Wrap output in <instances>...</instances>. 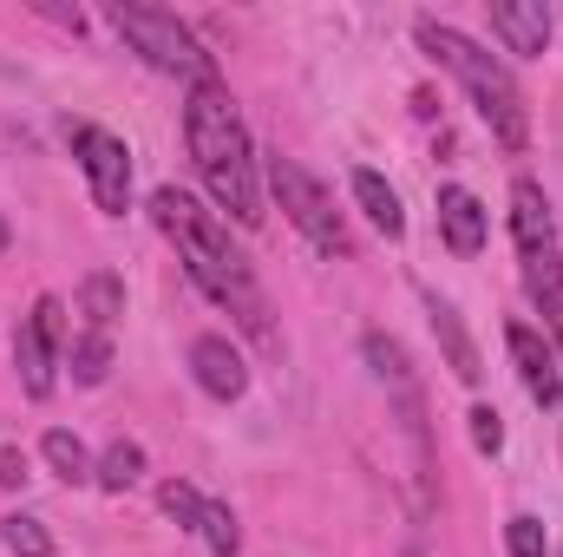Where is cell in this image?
<instances>
[{"instance_id":"6da1fadb","label":"cell","mask_w":563,"mask_h":557,"mask_svg":"<svg viewBox=\"0 0 563 557\" xmlns=\"http://www.w3.org/2000/svg\"><path fill=\"white\" fill-rule=\"evenodd\" d=\"M413 33H420V46L445 66V73H459V86L472 92V106H478V119L492 125V139L505 144V151H525V144H531V112H525L518 79H511L478 40H465L459 26H445V20H432V13H426Z\"/></svg>"},{"instance_id":"7a4b0ae2","label":"cell","mask_w":563,"mask_h":557,"mask_svg":"<svg viewBox=\"0 0 563 557\" xmlns=\"http://www.w3.org/2000/svg\"><path fill=\"white\" fill-rule=\"evenodd\" d=\"M112 26H119V40L144 53L157 73H190L197 86L203 79H217V59L197 46V33L177 20V13H164V7H139V0H119L112 7Z\"/></svg>"},{"instance_id":"3957f363","label":"cell","mask_w":563,"mask_h":557,"mask_svg":"<svg viewBox=\"0 0 563 557\" xmlns=\"http://www.w3.org/2000/svg\"><path fill=\"white\" fill-rule=\"evenodd\" d=\"M269 190H276V204L288 210V223L321 250V256H354V230H347V217L334 210V197L295 164V157H269Z\"/></svg>"},{"instance_id":"277c9868","label":"cell","mask_w":563,"mask_h":557,"mask_svg":"<svg viewBox=\"0 0 563 557\" xmlns=\"http://www.w3.org/2000/svg\"><path fill=\"white\" fill-rule=\"evenodd\" d=\"M184 139H190V157H197V171H203V177H210V171H223V164H236V157H250V132H243L236 99H230V86H223V79L190 86Z\"/></svg>"},{"instance_id":"5b68a950","label":"cell","mask_w":563,"mask_h":557,"mask_svg":"<svg viewBox=\"0 0 563 557\" xmlns=\"http://www.w3.org/2000/svg\"><path fill=\"white\" fill-rule=\"evenodd\" d=\"M184 263H190V276L203 282L263 348H282L276 328H269V302H263V288H256V276H250V263L236 256V250H184Z\"/></svg>"},{"instance_id":"8992f818","label":"cell","mask_w":563,"mask_h":557,"mask_svg":"<svg viewBox=\"0 0 563 557\" xmlns=\"http://www.w3.org/2000/svg\"><path fill=\"white\" fill-rule=\"evenodd\" d=\"M59 315H66V308H59L53 295H40L33 315H26L20 335H13V368H20V387H26L33 401L53 394V368H59V341H66V321H59Z\"/></svg>"},{"instance_id":"52a82bcc","label":"cell","mask_w":563,"mask_h":557,"mask_svg":"<svg viewBox=\"0 0 563 557\" xmlns=\"http://www.w3.org/2000/svg\"><path fill=\"white\" fill-rule=\"evenodd\" d=\"M73 151L92 177V204L106 217H125L132 210V151H125V139H112L99 125H73Z\"/></svg>"},{"instance_id":"ba28073f","label":"cell","mask_w":563,"mask_h":557,"mask_svg":"<svg viewBox=\"0 0 563 557\" xmlns=\"http://www.w3.org/2000/svg\"><path fill=\"white\" fill-rule=\"evenodd\" d=\"M505 348H511V361H518L525 394H531L538 407H558L563 374H558V354L544 348V335H538V328H525V321H511V328H505Z\"/></svg>"},{"instance_id":"9c48e42d","label":"cell","mask_w":563,"mask_h":557,"mask_svg":"<svg viewBox=\"0 0 563 557\" xmlns=\"http://www.w3.org/2000/svg\"><path fill=\"white\" fill-rule=\"evenodd\" d=\"M190 368H197V387H203L210 401H236V394L250 387V368H243V354L230 348V335H197Z\"/></svg>"},{"instance_id":"30bf717a","label":"cell","mask_w":563,"mask_h":557,"mask_svg":"<svg viewBox=\"0 0 563 557\" xmlns=\"http://www.w3.org/2000/svg\"><path fill=\"white\" fill-rule=\"evenodd\" d=\"M492 33L505 40V53L538 59V53L551 46V7H544V0H498V7H492Z\"/></svg>"},{"instance_id":"8fae6325","label":"cell","mask_w":563,"mask_h":557,"mask_svg":"<svg viewBox=\"0 0 563 557\" xmlns=\"http://www.w3.org/2000/svg\"><path fill=\"white\" fill-rule=\"evenodd\" d=\"M439 237H445L452 256H478L485 250V204L465 184H445L439 190Z\"/></svg>"},{"instance_id":"7c38bea8","label":"cell","mask_w":563,"mask_h":557,"mask_svg":"<svg viewBox=\"0 0 563 557\" xmlns=\"http://www.w3.org/2000/svg\"><path fill=\"white\" fill-rule=\"evenodd\" d=\"M511 237H518V256H544L558 250V223H551V204L531 177L511 184Z\"/></svg>"},{"instance_id":"4fadbf2b","label":"cell","mask_w":563,"mask_h":557,"mask_svg":"<svg viewBox=\"0 0 563 557\" xmlns=\"http://www.w3.org/2000/svg\"><path fill=\"white\" fill-rule=\"evenodd\" d=\"M426 315H432V335H439V348H445V361H452V374L465 381V387H478V348H472V335H465V321H459V308L452 302H439V295H426Z\"/></svg>"},{"instance_id":"5bb4252c","label":"cell","mask_w":563,"mask_h":557,"mask_svg":"<svg viewBox=\"0 0 563 557\" xmlns=\"http://www.w3.org/2000/svg\"><path fill=\"white\" fill-rule=\"evenodd\" d=\"M354 197H361V210H367V223L394 243V237H407V210H400V197L387 190V177L380 171H354Z\"/></svg>"},{"instance_id":"9a60e30c","label":"cell","mask_w":563,"mask_h":557,"mask_svg":"<svg viewBox=\"0 0 563 557\" xmlns=\"http://www.w3.org/2000/svg\"><path fill=\"white\" fill-rule=\"evenodd\" d=\"M79 315H86L92 335H106V328L125 315V282L112 276V270H92V276L79 282Z\"/></svg>"},{"instance_id":"2e32d148","label":"cell","mask_w":563,"mask_h":557,"mask_svg":"<svg viewBox=\"0 0 563 557\" xmlns=\"http://www.w3.org/2000/svg\"><path fill=\"white\" fill-rule=\"evenodd\" d=\"M46 466H53L66 485H86V479L99 472V466H92V452L79 446V433H66V426H53V433H46Z\"/></svg>"},{"instance_id":"e0dca14e","label":"cell","mask_w":563,"mask_h":557,"mask_svg":"<svg viewBox=\"0 0 563 557\" xmlns=\"http://www.w3.org/2000/svg\"><path fill=\"white\" fill-rule=\"evenodd\" d=\"M92 479H99L106 492H132V485H139V479H144V446H132V439H112Z\"/></svg>"},{"instance_id":"ac0fdd59","label":"cell","mask_w":563,"mask_h":557,"mask_svg":"<svg viewBox=\"0 0 563 557\" xmlns=\"http://www.w3.org/2000/svg\"><path fill=\"white\" fill-rule=\"evenodd\" d=\"M106 374H112V341L86 328V335L73 341V381H79V387H99Z\"/></svg>"},{"instance_id":"d6986e66","label":"cell","mask_w":563,"mask_h":557,"mask_svg":"<svg viewBox=\"0 0 563 557\" xmlns=\"http://www.w3.org/2000/svg\"><path fill=\"white\" fill-rule=\"evenodd\" d=\"M361 354H367V368H374L380 381H394L400 394H413V374H407V348H400V341H387V335H367V341H361Z\"/></svg>"},{"instance_id":"ffe728a7","label":"cell","mask_w":563,"mask_h":557,"mask_svg":"<svg viewBox=\"0 0 563 557\" xmlns=\"http://www.w3.org/2000/svg\"><path fill=\"white\" fill-rule=\"evenodd\" d=\"M197 532H203V545H210L217 557H236V545H243V525H236V512H230V505H203Z\"/></svg>"},{"instance_id":"44dd1931","label":"cell","mask_w":563,"mask_h":557,"mask_svg":"<svg viewBox=\"0 0 563 557\" xmlns=\"http://www.w3.org/2000/svg\"><path fill=\"white\" fill-rule=\"evenodd\" d=\"M0 538H7V551H20V557H53V532L40 518H26V512H13L0 525Z\"/></svg>"},{"instance_id":"7402d4cb","label":"cell","mask_w":563,"mask_h":557,"mask_svg":"<svg viewBox=\"0 0 563 557\" xmlns=\"http://www.w3.org/2000/svg\"><path fill=\"white\" fill-rule=\"evenodd\" d=\"M157 505H164L177 525H197V518H203V499H197L184 479H164V485H157Z\"/></svg>"},{"instance_id":"603a6c76","label":"cell","mask_w":563,"mask_h":557,"mask_svg":"<svg viewBox=\"0 0 563 557\" xmlns=\"http://www.w3.org/2000/svg\"><path fill=\"white\" fill-rule=\"evenodd\" d=\"M505 545H511V557H544V525H538L531 512H518V518L505 525Z\"/></svg>"},{"instance_id":"cb8c5ba5","label":"cell","mask_w":563,"mask_h":557,"mask_svg":"<svg viewBox=\"0 0 563 557\" xmlns=\"http://www.w3.org/2000/svg\"><path fill=\"white\" fill-rule=\"evenodd\" d=\"M472 446H478V452H498V446H505L498 407H472Z\"/></svg>"},{"instance_id":"d4e9b609","label":"cell","mask_w":563,"mask_h":557,"mask_svg":"<svg viewBox=\"0 0 563 557\" xmlns=\"http://www.w3.org/2000/svg\"><path fill=\"white\" fill-rule=\"evenodd\" d=\"M0 485H7V492L26 485V452H20V446H0Z\"/></svg>"},{"instance_id":"484cf974","label":"cell","mask_w":563,"mask_h":557,"mask_svg":"<svg viewBox=\"0 0 563 557\" xmlns=\"http://www.w3.org/2000/svg\"><path fill=\"white\" fill-rule=\"evenodd\" d=\"M551 328H558V341H563V308H558V315H551Z\"/></svg>"},{"instance_id":"4316f807","label":"cell","mask_w":563,"mask_h":557,"mask_svg":"<svg viewBox=\"0 0 563 557\" xmlns=\"http://www.w3.org/2000/svg\"><path fill=\"white\" fill-rule=\"evenodd\" d=\"M7 237H13V230H7V217H0V250H7Z\"/></svg>"},{"instance_id":"83f0119b","label":"cell","mask_w":563,"mask_h":557,"mask_svg":"<svg viewBox=\"0 0 563 557\" xmlns=\"http://www.w3.org/2000/svg\"><path fill=\"white\" fill-rule=\"evenodd\" d=\"M407 557H426V551H407Z\"/></svg>"}]
</instances>
